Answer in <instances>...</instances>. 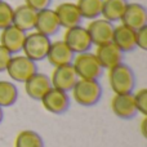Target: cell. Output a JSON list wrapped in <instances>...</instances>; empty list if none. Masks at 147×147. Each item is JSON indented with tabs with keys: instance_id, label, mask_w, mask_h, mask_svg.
Returning a JSON list of instances; mask_svg holds the SVG:
<instances>
[{
	"instance_id": "83f0119b",
	"label": "cell",
	"mask_w": 147,
	"mask_h": 147,
	"mask_svg": "<svg viewBox=\"0 0 147 147\" xmlns=\"http://www.w3.org/2000/svg\"><path fill=\"white\" fill-rule=\"evenodd\" d=\"M12 56H13L12 53H9L4 47L0 45V72L5 71V69H7V66H8V63H9Z\"/></svg>"
},
{
	"instance_id": "ba28073f",
	"label": "cell",
	"mask_w": 147,
	"mask_h": 147,
	"mask_svg": "<svg viewBox=\"0 0 147 147\" xmlns=\"http://www.w3.org/2000/svg\"><path fill=\"white\" fill-rule=\"evenodd\" d=\"M115 25L105 18H94L86 26V30L92 39L93 45H101L105 43L112 41V34H114Z\"/></svg>"
},
{
	"instance_id": "ffe728a7",
	"label": "cell",
	"mask_w": 147,
	"mask_h": 147,
	"mask_svg": "<svg viewBox=\"0 0 147 147\" xmlns=\"http://www.w3.org/2000/svg\"><path fill=\"white\" fill-rule=\"evenodd\" d=\"M128 0H103L102 4V18L115 23L121 20L124 10L128 5Z\"/></svg>"
},
{
	"instance_id": "ac0fdd59",
	"label": "cell",
	"mask_w": 147,
	"mask_h": 147,
	"mask_svg": "<svg viewBox=\"0 0 147 147\" xmlns=\"http://www.w3.org/2000/svg\"><path fill=\"white\" fill-rule=\"evenodd\" d=\"M112 43L123 53L133 52L137 48L136 47V31L123 23L115 26L114 34H112Z\"/></svg>"
},
{
	"instance_id": "2e32d148",
	"label": "cell",
	"mask_w": 147,
	"mask_h": 147,
	"mask_svg": "<svg viewBox=\"0 0 147 147\" xmlns=\"http://www.w3.org/2000/svg\"><path fill=\"white\" fill-rule=\"evenodd\" d=\"M74 57L75 53L67 47L63 40H56L51 43L45 59H48L49 65H52L53 67H58L62 65L72 63Z\"/></svg>"
},
{
	"instance_id": "4316f807",
	"label": "cell",
	"mask_w": 147,
	"mask_h": 147,
	"mask_svg": "<svg viewBox=\"0 0 147 147\" xmlns=\"http://www.w3.org/2000/svg\"><path fill=\"white\" fill-rule=\"evenodd\" d=\"M25 4L32 8L36 12H39V10L47 9V8L51 7L52 0H25Z\"/></svg>"
},
{
	"instance_id": "3957f363",
	"label": "cell",
	"mask_w": 147,
	"mask_h": 147,
	"mask_svg": "<svg viewBox=\"0 0 147 147\" xmlns=\"http://www.w3.org/2000/svg\"><path fill=\"white\" fill-rule=\"evenodd\" d=\"M72 66L79 79L85 80H98L103 75V67L98 62L96 54L92 52L75 54L72 59Z\"/></svg>"
},
{
	"instance_id": "f1b7e54d",
	"label": "cell",
	"mask_w": 147,
	"mask_h": 147,
	"mask_svg": "<svg viewBox=\"0 0 147 147\" xmlns=\"http://www.w3.org/2000/svg\"><path fill=\"white\" fill-rule=\"evenodd\" d=\"M146 125H147V117L145 116L142 124H141V129H142V136H143V137H146Z\"/></svg>"
},
{
	"instance_id": "9c48e42d",
	"label": "cell",
	"mask_w": 147,
	"mask_h": 147,
	"mask_svg": "<svg viewBox=\"0 0 147 147\" xmlns=\"http://www.w3.org/2000/svg\"><path fill=\"white\" fill-rule=\"evenodd\" d=\"M26 34L27 32L16 27L14 25L8 26L0 30V45H3L12 54L21 53L26 39Z\"/></svg>"
},
{
	"instance_id": "e0dca14e",
	"label": "cell",
	"mask_w": 147,
	"mask_h": 147,
	"mask_svg": "<svg viewBox=\"0 0 147 147\" xmlns=\"http://www.w3.org/2000/svg\"><path fill=\"white\" fill-rule=\"evenodd\" d=\"M54 12L57 14L61 27L70 28L74 27V26L80 25L81 21H83V17H81L80 12H79L76 3H71V1L61 3V4H58L56 7Z\"/></svg>"
},
{
	"instance_id": "f546056e",
	"label": "cell",
	"mask_w": 147,
	"mask_h": 147,
	"mask_svg": "<svg viewBox=\"0 0 147 147\" xmlns=\"http://www.w3.org/2000/svg\"><path fill=\"white\" fill-rule=\"evenodd\" d=\"M3 119H4V112H3V109L0 107V124H1Z\"/></svg>"
},
{
	"instance_id": "9a60e30c",
	"label": "cell",
	"mask_w": 147,
	"mask_h": 147,
	"mask_svg": "<svg viewBox=\"0 0 147 147\" xmlns=\"http://www.w3.org/2000/svg\"><path fill=\"white\" fill-rule=\"evenodd\" d=\"M23 84H25L26 94L31 99H35V101H40L44 94L52 88L51 78L41 72H35Z\"/></svg>"
},
{
	"instance_id": "7a4b0ae2",
	"label": "cell",
	"mask_w": 147,
	"mask_h": 147,
	"mask_svg": "<svg viewBox=\"0 0 147 147\" xmlns=\"http://www.w3.org/2000/svg\"><path fill=\"white\" fill-rule=\"evenodd\" d=\"M72 98L78 105L83 107L96 106L102 98L103 89L98 80H85L79 79L71 89Z\"/></svg>"
},
{
	"instance_id": "d6986e66",
	"label": "cell",
	"mask_w": 147,
	"mask_h": 147,
	"mask_svg": "<svg viewBox=\"0 0 147 147\" xmlns=\"http://www.w3.org/2000/svg\"><path fill=\"white\" fill-rule=\"evenodd\" d=\"M36 13H38L36 10H34L32 8H30L26 4L18 5L17 8H14L13 25L25 32H30L35 28Z\"/></svg>"
},
{
	"instance_id": "7c38bea8",
	"label": "cell",
	"mask_w": 147,
	"mask_h": 147,
	"mask_svg": "<svg viewBox=\"0 0 147 147\" xmlns=\"http://www.w3.org/2000/svg\"><path fill=\"white\" fill-rule=\"evenodd\" d=\"M120 22L134 31L147 26V9L145 5L140 3H128Z\"/></svg>"
},
{
	"instance_id": "5b68a950",
	"label": "cell",
	"mask_w": 147,
	"mask_h": 147,
	"mask_svg": "<svg viewBox=\"0 0 147 147\" xmlns=\"http://www.w3.org/2000/svg\"><path fill=\"white\" fill-rule=\"evenodd\" d=\"M5 71L13 81L25 83L35 72H38V66H36V62L31 61L25 54H16V56H12Z\"/></svg>"
},
{
	"instance_id": "5bb4252c",
	"label": "cell",
	"mask_w": 147,
	"mask_h": 147,
	"mask_svg": "<svg viewBox=\"0 0 147 147\" xmlns=\"http://www.w3.org/2000/svg\"><path fill=\"white\" fill-rule=\"evenodd\" d=\"M59 28H61V25H59V21L57 18L54 9L47 8V9L39 10L36 13V22L35 28H34L35 31L51 38L52 35H56L58 32Z\"/></svg>"
},
{
	"instance_id": "7402d4cb",
	"label": "cell",
	"mask_w": 147,
	"mask_h": 147,
	"mask_svg": "<svg viewBox=\"0 0 147 147\" xmlns=\"http://www.w3.org/2000/svg\"><path fill=\"white\" fill-rule=\"evenodd\" d=\"M18 99V89L12 81L0 80V107H10Z\"/></svg>"
},
{
	"instance_id": "484cf974",
	"label": "cell",
	"mask_w": 147,
	"mask_h": 147,
	"mask_svg": "<svg viewBox=\"0 0 147 147\" xmlns=\"http://www.w3.org/2000/svg\"><path fill=\"white\" fill-rule=\"evenodd\" d=\"M136 47L142 51H147V26L136 30Z\"/></svg>"
},
{
	"instance_id": "30bf717a",
	"label": "cell",
	"mask_w": 147,
	"mask_h": 147,
	"mask_svg": "<svg viewBox=\"0 0 147 147\" xmlns=\"http://www.w3.org/2000/svg\"><path fill=\"white\" fill-rule=\"evenodd\" d=\"M79 80L76 71L74 69L72 63L62 65V66L54 67L51 76V83L53 88L61 89L63 92H71L76 81Z\"/></svg>"
},
{
	"instance_id": "cb8c5ba5",
	"label": "cell",
	"mask_w": 147,
	"mask_h": 147,
	"mask_svg": "<svg viewBox=\"0 0 147 147\" xmlns=\"http://www.w3.org/2000/svg\"><path fill=\"white\" fill-rule=\"evenodd\" d=\"M13 14L14 9L9 3L1 0L0 1V30L13 25Z\"/></svg>"
},
{
	"instance_id": "44dd1931",
	"label": "cell",
	"mask_w": 147,
	"mask_h": 147,
	"mask_svg": "<svg viewBox=\"0 0 147 147\" xmlns=\"http://www.w3.org/2000/svg\"><path fill=\"white\" fill-rule=\"evenodd\" d=\"M103 0H78L76 5L81 17L85 20H94L101 17Z\"/></svg>"
},
{
	"instance_id": "6da1fadb",
	"label": "cell",
	"mask_w": 147,
	"mask_h": 147,
	"mask_svg": "<svg viewBox=\"0 0 147 147\" xmlns=\"http://www.w3.org/2000/svg\"><path fill=\"white\" fill-rule=\"evenodd\" d=\"M109 84L115 94H129L136 88V75L127 63H119L109 70Z\"/></svg>"
},
{
	"instance_id": "4dcf8cb0",
	"label": "cell",
	"mask_w": 147,
	"mask_h": 147,
	"mask_svg": "<svg viewBox=\"0 0 147 147\" xmlns=\"http://www.w3.org/2000/svg\"><path fill=\"white\" fill-rule=\"evenodd\" d=\"M0 1H1V0H0Z\"/></svg>"
},
{
	"instance_id": "8fae6325",
	"label": "cell",
	"mask_w": 147,
	"mask_h": 147,
	"mask_svg": "<svg viewBox=\"0 0 147 147\" xmlns=\"http://www.w3.org/2000/svg\"><path fill=\"white\" fill-rule=\"evenodd\" d=\"M111 110L114 115L123 120H132L138 114L134 103L133 93L129 94H115L111 99Z\"/></svg>"
},
{
	"instance_id": "603a6c76",
	"label": "cell",
	"mask_w": 147,
	"mask_h": 147,
	"mask_svg": "<svg viewBox=\"0 0 147 147\" xmlns=\"http://www.w3.org/2000/svg\"><path fill=\"white\" fill-rule=\"evenodd\" d=\"M14 147H45L44 140L34 130H22L14 140Z\"/></svg>"
},
{
	"instance_id": "277c9868",
	"label": "cell",
	"mask_w": 147,
	"mask_h": 147,
	"mask_svg": "<svg viewBox=\"0 0 147 147\" xmlns=\"http://www.w3.org/2000/svg\"><path fill=\"white\" fill-rule=\"evenodd\" d=\"M51 43L52 40L49 36L38 32V31H30L28 34H26L22 52L31 61H43V59L47 58Z\"/></svg>"
},
{
	"instance_id": "d4e9b609",
	"label": "cell",
	"mask_w": 147,
	"mask_h": 147,
	"mask_svg": "<svg viewBox=\"0 0 147 147\" xmlns=\"http://www.w3.org/2000/svg\"><path fill=\"white\" fill-rule=\"evenodd\" d=\"M134 97V103L137 107V111L142 114L143 116H147V89L142 88L137 90V93L133 94Z\"/></svg>"
},
{
	"instance_id": "52a82bcc",
	"label": "cell",
	"mask_w": 147,
	"mask_h": 147,
	"mask_svg": "<svg viewBox=\"0 0 147 147\" xmlns=\"http://www.w3.org/2000/svg\"><path fill=\"white\" fill-rule=\"evenodd\" d=\"M43 107L54 115H62L70 109V96L67 92L52 86L40 99Z\"/></svg>"
},
{
	"instance_id": "8992f818",
	"label": "cell",
	"mask_w": 147,
	"mask_h": 147,
	"mask_svg": "<svg viewBox=\"0 0 147 147\" xmlns=\"http://www.w3.org/2000/svg\"><path fill=\"white\" fill-rule=\"evenodd\" d=\"M63 41L75 54L89 52L90 48L93 47L88 30H86V27H84L81 25L66 28V31L63 34Z\"/></svg>"
},
{
	"instance_id": "4fadbf2b",
	"label": "cell",
	"mask_w": 147,
	"mask_h": 147,
	"mask_svg": "<svg viewBox=\"0 0 147 147\" xmlns=\"http://www.w3.org/2000/svg\"><path fill=\"white\" fill-rule=\"evenodd\" d=\"M94 54H96L98 62L101 63V66L103 67V70H110L111 67L121 63L123 57H124V53L112 41L97 45Z\"/></svg>"
}]
</instances>
